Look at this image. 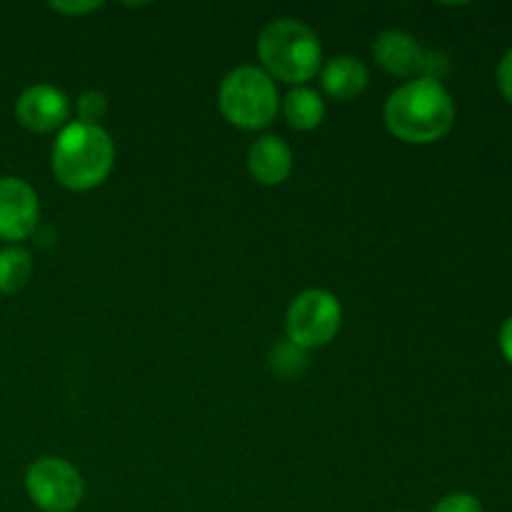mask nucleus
<instances>
[{
	"mask_svg": "<svg viewBox=\"0 0 512 512\" xmlns=\"http://www.w3.org/2000/svg\"><path fill=\"white\" fill-rule=\"evenodd\" d=\"M383 120L388 133L403 143L428 145L453 130L455 100L438 80H405L385 100Z\"/></svg>",
	"mask_w": 512,
	"mask_h": 512,
	"instance_id": "obj_1",
	"label": "nucleus"
},
{
	"mask_svg": "<svg viewBox=\"0 0 512 512\" xmlns=\"http://www.w3.org/2000/svg\"><path fill=\"white\" fill-rule=\"evenodd\" d=\"M115 165V143L103 125L68 123L50 155L55 180L73 193H85L108 180Z\"/></svg>",
	"mask_w": 512,
	"mask_h": 512,
	"instance_id": "obj_2",
	"label": "nucleus"
},
{
	"mask_svg": "<svg viewBox=\"0 0 512 512\" xmlns=\"http://www.w3.org/2000/svg\"><path fill=\"white\" fill-rule=\"evenodd\" d=\"M258 58L270 78L298 88L323 68V45L318 33L303 20L278 18L258 35Z\"/></svg>",
	"mask_w": 512,
	"mask_h": 512,
	"instance_id": "obj_3",
	"label": "nucleus"
},
{
	"mask_svg": "<svg viewBox=\"0 0 512 512\" xmlns=\"http://www.w3.org/2000/svg\"><path fill=\"white\" fill-rule=\"evenodd\" d=\"M218 108L230 125L240 130H260L275 120L280 95L275 80L255 65H238L223 78Z\"/></svg>",
	"mask_w": 512,
	"mask_h": 512,
	"instance_id": "obj_4",
	"label": "nucleus"
},
{
	"mask_svg": "<svg viewBox=\"0 0 512 512\" xmlns=\"http://www.w3.org/2000/svg\"><path fill=\"white\" fill-rule=\"evenodd\" d=\"M343 325V305L338 295L323 288H308L295 295L285 313V340L300 350L325 348Z\"/></svg>",
	"mask_w": 512,
	"mask_h": 512,
	"instance_id": "obj_5",
	"label": "nucleus"
},
{
	"mask_svg": "<svg viewBox=\"0 0 512 512\" xmlns=\"http://www.w3.org/2000/svg\"><path fill=\"white\" fill-rule=\"evenodd\" d=\"M25 490L43 512H73L83 503L85 483L73 463L45 455L35 460L25 473Z\"/></svg>",
	"mask_w": 512,
	"mask_h": 512,
	"instance_id": "obj_6",
	"label": "nucleus"
},
{
	"mask_svg": "<svg viewBox=\"0 0 512 512\" xmlns=\"http://www.w3.org/2000/svg\"><path fill=\"white\" fill-rule=\"evenodd\" d=\"M40 220V200L33 185L18 175L0 178V240L20 243L30 238Z\"/></svg>",
	"mask_w": 512,
	"mask_h": 512,
	"instance_id": "obj_7",
	"label": "nucleus"
},
{
	"mask_svg": "<svg viewBox=\"0 0 512 512\" xmlns=\"http://www.w3.org/2000/svg\"><path fill=\"white\" fill-rule=\"evenodd\" d=\"M15 118L30 133H60L68 125L70 100L50 83L28 85L15 100Z\"/></svg>",
	"mask_w": 512,
	"mask_h": 512,
	"instance_id": "obj_8",
	"label": "nucleus"
},
{
	"mask_svg": "<svg viewBox=\"0 0 512 512\" xmlns=\"http://www.w3.org/2000/svg\"><path fill=\"white\" fill-rule=\"evenodd\" d=\"M373 58L385 73L398 75V78H420L425 60V48L420 40L408 30L390 28L383 30L373 40Z\"/></svg>",
	"mask_w": 512,
	"mask_h": 512,
	"instance_id": "obj_9",
	"label": "nucleus"
},
{
	"mask_svg": "<svg viewBox=\"0 0 512 512\" xmlns=\"http://www.w3.org/2000/svg\"><path fill=\"white\" fill-rule=\"evenodd\" d=\"M248 170L255 183L283 185L293 173V150L278 135H263L250 145Z\"/></svg>",
	"mask_w": 512,
	"mask_h": 512,
	"instance_id": "obj_10",
	"label": "nucleus"
},
{
	"mask_svg": "<svg viewBox=\"0 0 512 512\" xmlns=\"http://www.w3.org/2000/svg\"><path fill=\"white\" fill-rule=\"evenodd\" d=\"M368 65L355 55H335L320 68L323 90L335 100H353L368 88Z\"/></svg>",
	"mask_w": 512,
	"mask_h": 512,
	"instance_id": "obj_11",
	"label": "nucleus"
},
{
	"mask_svg": "<svg viewBox=\"0 0 512 512\" xmlns=\"http://www.w3.org/2000/svg\"><path fill=\"white\" fill-rule=\"evenodd\" d=\"M283 113L290 128L300 130V133H310L325 120V100L315 88L298 85V88L285 95Z\"/></svg>",
	"mask_w": 512,
	"mask_h": 512,
	"instance_id": "obj_12",
	"label": "nucleus"
},
{
	"mask_svg": "<svg viewBox=\"0 0 512 512\" xmlns=\"http://www.w3.org/2000/svg\"><path fill=\"white\" fill-rule=\"evenodd\" d=\"M33 275V258L20 245L0 248V295H15L30 283Z\"/></svg>",
	"mask_w": 512,
	"mask_h": 512,
	"instance_id": "obj_13",
	"label": "nucleus"
},
{
	"mask_svg": "<svg viewBox=\"0 0 512 512\" xmlns=\"http://www.w3.org/2000/svg\"><path fill=\"white\" fill-rule=\"evenodd\" d=\"M305 363V350H300L298 345H293L290 340L275 345L273 355H270V365H273V373H278L280 378H298L303 373Z\"/></svg>",
	"mask_w": 512,
	"mask_h": 512,
	"instance_id": "obj_14",
	"label": "nucleus"
},
{
	"mask_svg": "<svg viewBox=\"0 0 512 512\" xmlns=\"http://www.w3.org/2000/svg\"><path fill=\"white\" fill-rule=\"evenodd\" d=\"M78 123L85 125H100V120L108 115V98L100 90H85L78 98Z\"/></svg>",
	"mask_w": 512,
	"mask_h": 512,
	"instance_id": "obj_15",
	"label": "nucleus"
},
{
	"mask_svg": "<svg viewBox=\"0 0 512 512\" xmlns=\"http://www.w3.org/2000/svg\"><path fill=\"white\" fill-rule=\"evenodd\" d=\"M430 512H485L473 493H450Z\"/></svg>",
	"mask_w": 512,
	"mask_h": 512,
	"instance_id": "obj_16",
	"label": "nucleus"
},
{
	"mask_svg": "<svg viewBox=\"0 0 512 512\" xmlns=\"http://www.w3.org/2000/svg\"><path fill=\"white\" fill-rule=\"evenodd\" d=\"M450 73V58L443 50H425L423 70H420V78H430L443 83L445 75Z\"/></svg>",
	"mask_w": 512,
	"mask_h": 512,
	"instance_id": "obj_17",
	"label": "nucleus"
},
{
	"mask_svg": "<svg viewBox=\"0 0 512 512\" xmlns=\"http://www.w3.org/2000/svg\"><path fill=\"white\" fill-rule=\"evenodd\" d=\"M495 83H498L500 95L512 103V48L500 58L498 70H495Z\"/></svg>",
	"mask_w": 512,
	"mask_h": 512,
	"instance_id": "obj_18",
	"label": "nucleus"
},
{
	"mask_svg": "<svg viewBox=\"0 0 512 512\" xmlns=\"http://www.w3.org/2000/svg\"><path fill=\"white\" fill-rule=\"evenodd\" d=\"M98 8H103V3H95V0H90V3H50V10H53V13L75 15V18L93 13V10Z\"/></svg>",
	"mask_w": 512,
	"mask_h": 512,
	"instance_id": "obj_19",
	"label": "nucleus"
},
{
	"mask_svg": "<svg viewBox=\"0 0 512 512\" xmlns=\"http://www.w3.org/2000/svg\"><path fill=\"white\" fill-rule=\"evenodd\" d=\"M500 353L505 355V360L512 365V315L508 320L503 323V328H500Z\"/></svg>",
	"mask_w": 512,
	"mask_h": 512,
	"instance_id": "obj_20",
	"label": "nucleus"
},
{
	"mask_svg": "<svg viewBox=\"0 0 512 512\" xmlns=\"http://www.w3.org/2000/svg\"><path fill=\"white\" fill-rule=\"evenodd\" d=\"M398 512H410V510H398Z\"/></svg>",
	"mask_w": 512,
	"mask_h": 512,
	"instance_id": "obj_21",
	"label": "nucleus"
}]
</instances>
